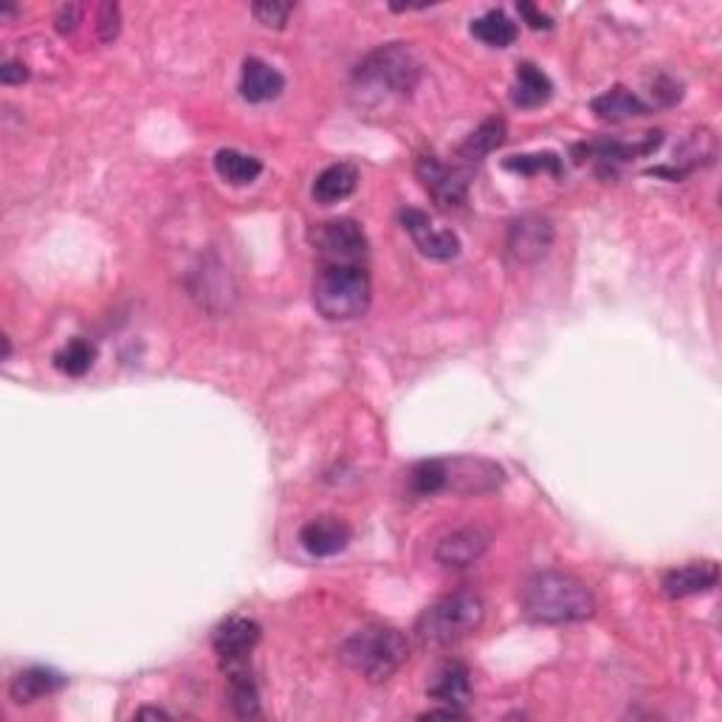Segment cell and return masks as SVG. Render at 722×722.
<instances>
[{
    "label": "cell",
    "mask_w": 722,
    "mask_h": 722,
    "mask_svg": "<svg viewBox=\"0 0 722 722\" xmlns=\"http://www.w3.org/2000/svg\"><path fill=\"white\" fill-rule=\"evenodd\" d=\"M522 610L539 624H578L593 619L596 596L582 578L562 570H542L522 587Z\"/></svg>",
    "instance_id": "6da1fadb"
},
{
    "label": "cell",
    "mask_w": 722,
    "mask_h": 722,
    "mask_svg": "<svg viewBox=\"0 0 722 722\" xmlns=\"http://www.w3.org/2000/svg\"><path fill=\"white\" fill-rule=\"evenodd\" d=\"M339 658L368 683H384L407 663L410 640L396 626L373 624L341 640Z\"/></svg>",
    "instance_id": "7a4b0ae2"
},
{
    "label": "cell",
    "mask_w": 722,
    "mask_h": 722,
    "mask_svg": "<svg viewBox=\"0 0 722 722\" xmlns=\"http://www.w3.org/2000/svg\"><path fill=\"white\" fill-rule=\"evenodd\" d=\"M373 299L370 274L359 263H322L313 277V306L331 322L364 316Z\"/></svg>",
    "instance_id": "3957f363"
},
{
    "label": "cell",
    "mask_w": 722,
    "mask_h": 722,
    "mask_svg": "<svg viewBox=\"0 0 722 722\" xmlns=\"http://www.w3.org/2000/svg\"><path fill=\"white\" fill-rule=\"evenodd\" d=\"M486 621V605L472 590H458L432 601L415 621V635L421 644L444 649L477 632Z\"/></svg>",
    "instance_id": "277c9868"
},
{
    "label": "cell",
    "mask_w": 722,
    "mask_h": 722,
    "mask_svg": "<svg viewBox=\"0 0 722 722\" xmlns=\"http://www.w3.org/2000/svg\"><path fill=\"white\" fill-rule=\"evenodd\" d=\"M353 77L364 90L387 94V97H410L421 79V63L410 46L387 42L361 60Z\"/></svg>",
    "instance_id": "5b68a950"
},
{
    "label": "cell",
    "mask_w": 722,
    "mask_h": 722,
    "mask_svg": "<svg viewBox=\"0 0 722 722\" xmlns=\"http://www.w3.org/2000/svg\"><path fill=\"white\" fill-rule=\"evenodd\" d=\"M311 244L325 263H359L368 254V235L353 217L316 223L311 229Z\"/></svg>",
    "instance_id": "8992f818"
},
{
    "label": "cell",
    "mask_w": 722,
    "mask_h": 722,
    "mask_svg": "<svg viewBox=\"0 0 722 722\" xmlns=\"http://www.w3.org/2000/svg\"><path fill=\"white\" fill-rule=\"evenodd\" d=\"M553 237V221L545 215H536V212H528V215H520L508 226L506 249L514 263L531 265L539 263L542 258H548Z\"/></svg>",
    "instance_id": "52a82bcc"
},
{
    "label": "cell",
    "mask_w": 722,
    "mask_h": 722,
    "mask_svg": "<svg viewBox=\"0 0 722 722\" xmlns=\"http://www.w3.org/2000/svg\"><path fill=\"white\" fill-rule=\"evenodd\" d=\"M415 175L440 209H460L469 201V175L449 167L435 155H421L415 161Z\"/></svg>",
    "instance_id": "ba28073f"
},
{
    "label": "cell",
    "mask_w": 722,
    "mask_h": 722,
    "mask_svg": "<svg viewBox=\"0 0 722 722\" xmlns=\"http://www.w3.org/2000/svg\"><path fill=\"white\" fill-rule=\"evenodd\" d=\"M401 226L410 232L421 254L430 260H455L460 254V237L451 229H444L421 209H403Z\"/></svg>",
    "instance_id": "9c48e42d"
},
{
    "label": "cell",
    "mask_w": 722,
    "mask_h": 722,
    "mask_svg": "<svg viewBox=\"0 0 722 722\" xmlns=\"http://www.w3.org/2000/svg\"><path fill=\"white\" fill-rule=\"evenodd\" d=\"M663 141V133H646L644 139L630 145V141H593V145H578L576 147V161L593 159L598 164L601 173H612V170L619 167V164H626L630 159H638V155H649L655 153Z\"/></svg>",
    "instance_id": "30bf717a"
},
{
    "label": "cell",
    "mask_w": 722,
    "mask_h": 722,
    "mask_svg": "<svg viewBox=\"0 0 722 722\" xmlns=\"http://www.w3.org/2000/svg\"><path fill=\"white\" fill-rule=\"evenodd\" d=\"M350 539H353L350 522L334 514L313 516V520L306 522L302 531H299L302 548H306L311 556H320V559L341 553V550L350 545Z\"/></svg>",
    "instance_id": "8fae6325"
},
{
    "label": "cell",
    "mask_w": 722,
    "mask_h": 722,
    "mask_svg": "<svg viewBox=\"0 0 722 722\" xmlns=\"http://www.w3.org/2000/svg\"><path fill=\"white\" fill-rule=\"evenodd\" d=\"M260 635H263V630H260L258 621L232 615L212 632V646H215L217 658L223 663H235V660H249L251 649L260 644Z\"/></svg>",
    "instance_id": "7c38bea8"
},
{
    "label": "cell",
    "mask_w": 722,
    "mask_h": 722,
    "mask_svg": "<svg viewBox=\"0 0 722 722\" xmlns=\"http://www.w3.org/2000/svg\"><path fill=\"white\" fill-rule=\"evenodd\" d=\"M488 550V534L483 528H460L446 534L435 548V559L438 564L449 570H463L477 564Z\"/></svg>",
    "instance_id": "4fadbf2b"
},
{
    "label": "cell",
    "mask_w": 722,
    "mask_h": 722,
    "mask_svg": "<svg viewBox=\"0 0 722 722\" xmlns=\"http://www.w3.org/2000/svg\"><path fill=\"white\" fill-rule=\"evenodd\" d=\"M446 469H449V483H446V488H455V491L460 494H486L494 491V488L502 483V469L488 463V460H446Z\"/></svg>",
    "instance_id": "5bb4252c"
},
{
    "label": "cell",
    "mask_w": 722,
    "mask_h": 722,
    "mask_svg": "<svg viewBox=\"0 0 722 722\" xmlns=\"http://www.w3.org/2000/svg\"><path fill=\"white\" fill-rule=\"evenodd\" d=\"M717 582H720L717 562H688L683 568L669 570L660 582V590L669 598H688L714 590Z\"/></svg>",
    "instance_id": "9a60e30c"
},
{
    "label": "cell",
    "mask_w": 722,
    "mask_h": 722,
    "mask_svg": "<svg viewBox=\"0 0 722 722\" xmlns=\"http://www.w3.org/2000/svg\"><path fill=\"white\" fill-rule=\"evenodd\" d=\"M426 695H430L432 700L446 702V706L463 709L469 697H472V674H469L465 663H460V660H444V663L432 672Z\"/></svg>",
    "instance_id": "2e32d148"
},
{
    "label": "cell",
    "mask_w": 722,
    "mask_h": 722,
    "mask_svg": "<svg viewBox=\"0 0 722 722\" xmlns=\"http://www.w3.org/2000/svg\"><path fill=\"white\" fill-rule=\"evenodd\" d=\"M285 90V77L274 65H269L260 57H246L244 71H240V97L251 104H263L277 99Z\"/></svg>",
    "instance_id": "e0dca14e"
},
{
    "label": "cell",
    "mask_w": 722,
    "mask_h": 722,
    "mask_svg": "<svg viewBox=\"0 0 722 722\" xmlns=\"http://www.w3.org/2000/svg\"><path fill=\"white\" fill-rule=\"evenodd\" d=\"M359 187V170L350 161H336L331 167L322 170L313 180V201L322 207H334V203L345 201Z\"/></svg>",
    "instance_id": "ac0fdd59"
},
{
    "label": "cell",
    "mask_w": 722,
    "mask_h": 722,
    "mask_svg": "<svg viewBox=\"0 0 722 722\" xmlns=\"http://www.w3.org/2000/svg\"><path fill=\"white\" fill-rule=\"evenodd\" d=\"M590 111L596 113L598 119H605V122H626V119L649 113V104H646L638 94H632L630 88H624V85H615V88L605 90L601 97L593 99Z\"/></svg>",
    "instance_id": "d6986e66"
},
{
    "label": "cell",
    "mask_w": 722,
    "mask_h": 722,
    "mask_svg": "<svg viewBox=\"0 0 722 722\" xmlns=\"http://www.w3.org/2000/svg\"><path fill=\"white\" fill-rule=\"evenodd\" d=\"M550 97H553V83H550V77L539 69V65L534 63L516 65V79L514 88H511V99H514V104H520V108L528 111V108H539V104H545Z\"/></svg>",
    "instance_id": "ffe728a7"
},
{
    "label": "cell",
    "mask_w": 722,
    "mask_h": 722,
    "mask_svg": "<svg viewBox=\"0 0 722 722\" xmlns=\"http://www.w3.org/2000/svg\"><path fill=\"white\" fill-rule=\"evenodd\" d=\"M229 674V700L237 717H258L260 714V695L258 683L251 677L249 660H235V663H223Z\"/></svg>",
    "instance_id": "44dd1931"
},
{
    "label": "cell",
    "mask_w": 722,
    "mask_h": 722,
    "mask_svg": "<svg viewBox=\"0 0 722 722\" xmlns=\"http://www.w3.org/2000/svg\"><path fill=\"white\" fill-rule=\"evenodd\" d=\"M65 683L69 681H65L60 672H54V669L46 667L23 669V672L12 681V697L14 702H35L40 700V697L60 692Z\"/></svg>",
    "instance_id": "7402d4cb"
},
{
    "label": "cell",
    "mask_w": 722,
    "mask_h": 722,
    "mask_svg": "<svg viewBox=\"0 0 722 722\" xmlns=\"http://www.w3.org/2000/svg\"><path fill=\"white\" fill-rule=\"evenodd\" d=\"M215 170L226 184H232V187H246V184H254V180L260 178V173H263V161L226 147V150H217L215 153Z\"/></svg>",
    "instance_id": "603a6c76"
},
{
    "label": "cell",
    "mask_w": 722,
    "mask_h": 722,
    "mask_svg": "<svg viewBox=\"0 0 722 722\" xmlns=\"http://www.w3.org/2000/svg\"><path fill=\"white\" fill-rule=\"evenodd\" d=\"M472 35L477 37L480 42H486L491 49H508V46H514V40L520 37V28L516 23L508 17L502 9H491L483 17L472 23Z\"/></svg>",
    "instance_id": "cb8c5ba5"
},
{
    "label": "cell",
    "mask_w": 722,
    "mask_h": 722,
    "mask_svg": "<svg viewBox=\"0 0 722 722\" xmlns=\"http://www.w3.org/2000/svg\"><path fill=\"white\" fill-rule=\"evenodd\" d=\"M506 130H508L506 119L500 116L486 119V122H483L474 133H469V139L460 145V159L483 161L486 155H491L502 141H506Z\"/></svg>",
    "instance_id": "d4e9b609"
},
{
    "label": "cell",
    "mask_w": 722,
    "mask_h": 722,
    "mask_svg": "<svg viewBox=\"0 0 722 722\" xmlns=\"http://www.w3.org/2000/svg\"><path fill=\"white\" fill-rule=\"evenodd\" d=\"M97 361V345L88 339H71L54 353V368L71 378H83Z\"/></svg>",
    "instance_id": "484cf974"
},
{
    "label": "cell",
    "mask_w": 722,
    "mask_h": 722,
    "mask_svg": "<svg viewBox=\"0 0 722 722\" xmlns=\"http://www.w3.org/2000/svg\"><path fill=\"white\" fill-rule=\"evenodd\" d=\"M714 155H717V139L711 136V130H706V127H702V130H695L686 139V145L674 153V159H677V164H681L677 173H681V178H683V175L692 173V170L702 167V164H711Z\"/></svg>",
    "instance_id": "4316f807"
},
{
    "label": "cell",
    "mask_w": 722,
    "mask_h": 722,
    "mask_svg": "<svg viewBox=\"0 0 722 722\" xmlns=\"http://www.w3.org/2000/svg\"><path fill=\"white\" fill-rule=\"evenodd\" d=\"M446 483H449V469H446V460H421L418 465H412L410 472V494L412 497H435V494L446 491Z\"/></svg>",
    "instance_id": "83f0119b"
},
{
    "label": "cell",
    "mask_w": 722,
    "mask_h": 722,
    "mask_svg": "<svg viewBox=\"0 0 722 722\" xmlns=\"http://www.w3.org/2000/svg\"><path fill=\"white\" fill-rule=\"evenodd\" d=\"M511 173L520 175H536V173H550V175H562V159L556 153H528V155H511L502 164Z\"/></svg>",
    "instance_id": "f1b7e54d"
},
{
    "label": "cell",
    "mask_w": 722,
    "mask_h": 722,
    "mask_svg": "<svg viewBox=\"0 0 722 722\" xmlns=\"http://www.w3.org/2000/svg\"><path fill=\"white\" fill-rule=\"evenodd\" d=\"M294 12L291 3H277V0H263V3H254L251 7V14H254V21L263 23L269 28H283L288 23V14Z\"/></svg>",
    "instance_id": "f546056e"
},
{
    "label": "cell",
    "mask_w": 722,
    "mask_h": 722,
    "mask_svg": "<svg viewBox=\"0 0 722 722\" xmlns=\"http://www.w3.org/2000/svg\"><path fill=\"white\" fill-rule=\"evenodd\" d=\"M97 28H99V40L102 42L116 40L119 28H122V12H119L116 3H102V7H99Z\"/></svg>",
    "instance_id": "4dcf8cb0"
},
{
    "label": "cell",
    "mask_w": 722,
    "mask_h": 722,
    "mask_svg": "<svg viewBox=\"0 0 722 722\" xmlns=\"http://www.w3.org/2000/svg\"><path fill=\"white\" fill-rule=\"evenodd\" d=\"M79 21H83V7L65 3V7H60V12H57V32H60V35H71Z\"/></svg>",
    "instance_id": "1f68e13d"
},
{
    "label": "cell",
    "mask_w": 722,
    "mask_h": 722,
    "mask_svg": "<svg viewBox=\"0 0 722 722\" xmlns=\"http://www.w3.org/2000/svg\"><path fill=\"white\" fill-rule=\"evenodd\" d=\"M28 79V69L17 60H7V63L0 65V83L3 85H21Z\"/></svg>",
    "instance_id": "d6a6232c"
},
{
    "label": "cell",
    "mask_w": 722,
    "mask_h": 722,
    "mask_svg": "<svg viewBox=\"0 0 722 722\" xmlns=\"http://www.w3.org/2000/svg\"><path fill=\"white\" fill-rule=\"evenodd\" d=\"M520 14L522 17H525V21H528V26L531 28H536V32H539V28H550L553 26V21H550L548 14H542L539 9L534 7V3H520Z\"/></svg>",
    "instance_id": "836d02e7"
},
{
    "label": "cell",
    "mask_w": 722,
    "mask_h": 722,
    "mask_svg": "<svg viewBox=\"0 0 722 722\" xmlns=\"http://www.w3.org/2000/svg\"><path fill=\"white\" fill-rule=\"evenodd\" d=\"M463 709H455V706H449V709H438V711H426V714H421V720H463Z\"/></svg>",
    "instance_id": "e575fe53"
},
{
    "label": "cell",
    "mask_w": 722,
    "mask_h": 722,
    "mask_svg": "<svg viewBox=\"0 0 722 722\" xmlns=\"http://www.w3.org/2000/svg\"><path fill=\"white\" fill-rule=\"evenodd\" d=\"M136 717H139V720H167V711H161V709H141V711H136Z\"/></svg>",
    "instance_id": "d590c367"
},
{
    "label": "cell",
    "mask_w": 722,
    "mask_h": 722,
    "mask_svg": "<svg viewBox=\"0 0 722 722\" xmlns=\"http://www.w3.org/2000/svg\"><path fill=\"white\" fill-rule=\"evenodd\" d=\"M12 356V341H9V336H3V361Z\"/></svg>",
    "instance_id": "8d00e7d4"
}]
</instances>
